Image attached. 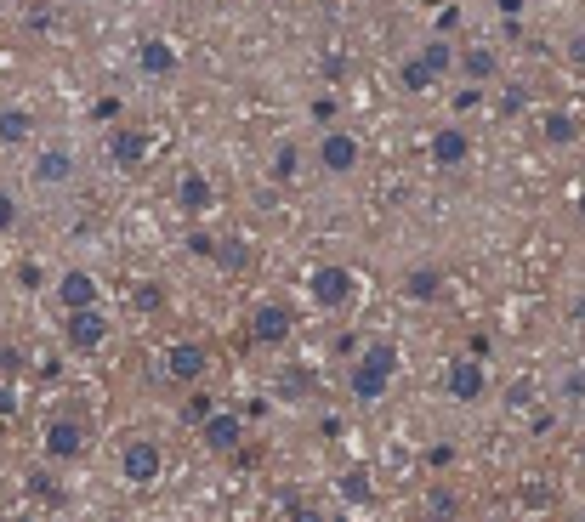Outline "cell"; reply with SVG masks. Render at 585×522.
Masks as SVG:
<instances>
[{"label":"cell","mask_w":585,"mask_h":522,"mask_svg":"<svg viewBox=\"0 0 585 522\" xmlns=\"http://www.w3.org/2000/svg\"><path fill=\"white\" fill-rule=\"evenodd\" d=\"M398 381V347L392 341H370V347L353 352L347 364V398L353 403H381Z\"/></svg>","instance_id":"6da1fadb"},{"label":"cell","mask_w":585,"mask_h":522,"mask_svg":"<svg viewBox=\"0 0 585 522\" xmlns=\"http://www.w3.org/2000/svg\"><path fill=\"white\" fill-rule=\"evenodd\" d=\"M313 154H319L324 176H353L358 165H364V142H358V131H347V125H324Z\"/></svg>","instance_id":"7a4b0ae2"},{"label":"cell","mask_w":585,"mask_h":522,"mask_svg":"<svg viewBox=\"0 0 585 522\" xmlns=\"http://www.w3.org/2000/svg\"><path fill=\"white\" fill-rule=\"evenodd\" d=\"M74 176H80V159H74V148H63V142H46V148H35L29 154V182L46 193L69 188Z\"/></svg>","instance_id":"3957f363"},{"label":"cell","mask_w":585,"mask_h":522,"mask_svg":"<svg viewBox=\"0 0 585 522\" xmlns=\"http://www.w3.org/2000/svg\"><path fill=\"white\" fill-rule=\"evenodd\" d=\"M307 296L319 301V307H330V313H347L358 301L353 267H336V261H330V267H313V273H307Z\"/></svg>","instance_id":"277c9868"},{"label":"cell","mask_w":585,"mask_h":522,"mask_svg":"<svg viewBox=\"0 0 585 522\" xmlns=\"http://www.w3.org/2000/svg\"><path fill=\"white\" fill-rule=\"evenodd\" d=\"M40 454H46L52 466H74V460L86 454V426L74 415H52L46 432H40Z\"/></svg>","instance_id":"5b68a950"},{"label":"cell","mask_w":585,"mask_h":522,"mask_svg":"<svg viewBox=\"0 0 585 522\" xmlns=\"http://www.w3.org/2000/svg\"><path fill=\"white\" fill-rule=\"evenodd\" d=\"M160 471H165V449L154 443V437H131L120 449V477L131 488H148V483H160Z\"/></svg>","instance_id":"8992f818"},{"label":"cell","mask_w":585,"mask_h":522,"mask_svg":"<svg viewBox=\"0 0 585 522\" xmlns=\"http://www.w3.org/2000/svg\"><path fill=\"white\" fill-rule=\"evenodd\" d=\"M245 330H250V341H256V347H284V341L296 335V313H290L284 301H256Z\"/></svg>","instance_id":"52a82bcc"},{"label":"cell","mask_w":585,"mask_h":522,"mask_svg":"<svg viewBox=\"0 0 585 522\" xmlns=\"http://www.w3.org/2000/svg\"><path fill=\"white\" fill-rule=\"evenodd\" d=\"M426 159H432L438 171H461V165H472V131H466V125H438V131L426 137Z\"/></svg>","instance_id":"ba28073f"},{"label":"cell","mask_w":585,"mask_h":522,"mask_svg":"<svg viewBox=\"0 0 585 522\" xmlns=\"http://www.w3.org/2000/svg\"><path fill=\"white\" fill-rule=\"evenodd\" d=\"M444 392H449L455 403H478L483 392H489V364H483V358H472V352H466V358H449Z\"/></svg>","instance_id":"9c48e42d"},{"label":"cell","mask_w":585,"mask_h":522,"mask_svg":"<svg viewBox=\"0 0 585 522\" xmlns=\"http://www.w3.org/2000/svg\"><path fill=\"white\" fill-rule=\"evenodd\" d=\"M108 330H114V324H108L103 307H74V313L63 318V341H69L74 352H97L108 341Z\"/></svg>","instance_id":"30bf717a"},{"label":"cell","mask_w":585,"mask_h":522,"mask_svg":"<svg viewBox=\"0 0 585 522\" xmlns=\"http://www.w3.org/2000/svg\"><path fill=\"white\" fill-rule=\"evenodd\" d=\"M160 364H165V375H171V381L194 386L199 375L211 369V347H205V341H171V347L160 352Z\"/></svg>","instance_id":"8fae6325"},{"label":"cell","mask_w":585,"mask_h":522,"mask_svg":"<svg viewBox=\"0 0 585 522\" xmlns=\"http://www.w3.org/2000/svg\"><path fill=\"white\" fill-rule=\"evenodd\" d=\"M199 437H205V449H211V454L245 449V415H233V409H211V415L199 420Z\"/></svg>","instance_id":"7c38bea8"},{"label":"cell","mask_w":585,"mask_h":522,"mask_svg":"<svg viewBox=\"0 0 585 522\" xmlns=\"http://www.w3.org/2000/svg\"><path fill=\"white\" fill-rule=\"evenodd\" d=\"M137 69L148 74V80H171V74L182 69V52L165 35H142L137 40Z\"/></svg>","instance_id":"4fadbf2b"},{"label":"cell","mask_w":585,"mask_h":522,"mask_svg":"<svg viewBox=\"0 0 585 522\" xmlns=\"http://www.w3.org/2000/svg\"><path fill=\"white\" fill-rule=\"evenodd\" d=\"M57 301H63V313H74V307H103V284L91 279L86 267H69V273H57Z\"/></svg>","instance_id":"5bb4252c"},{"label":"cell","mask_w":585,"mask_h":522,"mask_svg":"<svg viewBox=\"0 0 585 522\" xmlns=\"http://www.w3.org/2000/svg\"><path fill=\"white\" fill-rule=\"evenodd\" d=\"M103 148H108V159H114V165L137 171L142 159H148V148H154V142H148V131H137V125H114V131L103 137Z\"/></svg>","instance_id":"9a60e30c"},{"label":"cell","mask_w":585,"mask_h":522,"mask_svg":"<svg viewBox=\"0 0 585 522\" xmlns=\"http://www.w3.org/2000/svg\"><path fill=\"white\" fill-rule=\"evenodd\" d=\"M455 74H461V86H489L500 74V57L489 46H455Z\"/></svg>","instance_id":"2e32d148"},{"label":"cell","mask_w":585,"mask_h":522,"mask_svg":"<svg viewBox=\"0 0 585 522\" xmlns=\"http://www.w3.org/2000/svg\"><path fill=\"white\" fill-rule=\"evenodd\" d=\"M35 137H40L35 108H23V103H6V108H0V148H29Z\"/></svg>","instance_id":"e0dca14e"},{"label":"cell","mask_w":585,"mask_h":522,"mask_svg":"<svg viewBox=\"0 0 585 522\" xmlns=\"http://www.w3.org/2000/svg\"><path fill=\"white\" fill-rule=\"evenodd\" d=\"M404 296L415 301V307H432V301L444 296V267H438V261H415L404 273Z\"/></svg>","instance_id":"ac0fdd59"},{"label":"cell","mask_w":585,"mask_h":522,"mask_svg":"<svg viewBox=\"0 0 585 522\" xmlns=\"http://www.w3.org/2000/svg\"><path fill=\"white\" fill-rule=\"evenodd\" d=\"M177 205H182V216H211V205H216L211 176L205 171H182L177 176Z\"/></svg>","instance_id":"d6986e66"},{"label":"cell","mask_w":585,"mask_h":522,"mask_svg":"<svg viewBox=\"0 0 585 522\" xmlns=\"http://www.w3.org/2000/svg\"><path fill=\"white\" fill-rule=\"evenodd\" d=\"M398 86H404L409 97H432V91L444 86V80H438V69H432L421 52H409L404 63H398Z\"/></svg>","instance_id":"ffe728a7"},{"label":"cell","mask_w":585,"mask_h":522,"mask_svg":"<svg viewBox=\"0 0 585 522\" xmlns=\"http://www.w3.org/2000/svg\"><path fill=\"white\" fill-rule=\"evenodd\" d=\"M540 137H546L551 148H568V142L580 137V120H574V108H546V114H540Z\"/></svg>","instance_id":"44dd1931"},{"label":"cell","mask_w":585,"mask_h":522,"mask_svg":"<svg viewBox=\"0 0 585 522\" xmlns=\"http://www.w3.org/2000/svg\"><path fill=\"white\" fill-rule=\"evenodd\" d=\"M267 176H273L279 188H290V182L302 176V142H296V137H284L279 148H273V165H267Z\"/></svg>","instance_id":"7402d4cb"},{"label":"cell","mask_w":585,"mask_h":522,"mask_svg":"<svg viewBox=\"0 0 585 522\" xmlns=\"http://www.w3.org/2000/svg\"><path fill=\"white\" fill-rule=\"evenodd\" d=\"M336 494L347 505H375V483H370V466H347L341 471V483H336Z\"/></svg>","instance_id":"603a6c76"},{"label":"cell","mask_w":585,"mask_h":522,"mask_svg":"<svg viewBox=\"0 0 585 522\" xmlns=\"http://www.w3.org/2000/svg\"><path fill=\"white\" fill-rule=\"evenodd\" d=\"M211 261H216V267H228V273H245L250 261H256V250H250V244H239V239H216Z\"/></svg>","instance_id":"cb8c5ba5"},{"label":"cell","mask_w":585,"mask_h":522,"mask_svg":"<svg viewBox=\"0 0 585 522\" xmlns=\"http://www.w3.org/2000/svg\"><path fill=\"white\" fill-rule=\"evenodd\" d=\"M415 52L426 57V63H432V69H438V80H444V74H455V46H449V40H421V46H415Z\"/></svg>","instance_id":"d4e9b609"},{"label":"cell","mask_w":585,"mask_h":522,"mask_svg":"<svg viewBox=\"0 0 585 522\" xmlns=\"http://www.w3.org/2000/svg\"><path fill=\"white\" fill-rule=\"evenodd\" d=\"M523 108H529V86H500V114H506V120H517V114H523Z\"/></svg>","instance_id":"484cf974"},{"label":"cell","mask_w":585,"mask_h":522,"mask_svg":"<svg viewBox=\"0 0 585 522\" xmlns=\"http://www.w3.org/2000/svg\"><path fill=\"white\" fill-rule=\"evenodd\" d=\"M18 290H29V296H35V290H46V267H40L35 256L18 261Z\"/></svg>","instance_id":"4316f807"},{"label":"cell","mask_w":585,"mask_h":522,"mask_svg":"<svg viewBox=\"0 0 585 522\" xmlns=\"http://www.w3.org/2000/svg\"><path fill=\"white\" fill-rule=\"evenodd\" d=\"M426 517L449 522V517H455V494H449V488H432V494H426Z\"/></svg>","instance_id":"83f0119b"},{"label":"cell","mask_w":585,"mask_h":522,"mask_svg":"<svg viewBox=\"0 0 585 522\" xmlns=\"http://www.w3.org/2000/svg\"><path fill=\"white\" fill-rule=\"evenodd\" d=\"M29 494H40L46 505H63V488H57L46 471H29Z\"/></svg>","instance_id":"f1b7e54d"},{"label":"cell","mask_w":585,"mask_h":522,"mask_svg":"<svg viewBox=\"0 0 585 522\" xmlns=\"http://www.w3.org/2000/svg\"><path fill=\"white\" fill-rule=\"evenodd\" d=\"M18 216H23L18 193H12V188H0V233H12V227H18Z\"/></svg>","instance_id":"f546056e"},{"label":"cell","mask_w":585,"mask_h":522,"mask_svg":"<svg viewBox=\"0 0 585 522\" xmlns=\"http://www.w3.org/2000/svg\"><path fill=\"white\" fill-rule=\"evenodd\" d=\"M211 409H216V403H211V398H205V392H194V398L182 403V420H188V426H199V420L211 415Z\"/></svg>","instance_id":"4dcf8cb0"},{"label":"cell","mask_w":585,"mask_h":522,"mask_svg":"<svg viewBox=\"0 0 585 522\" xmlns=\"http://www.w3.org/2000/svg\"><path fill=\"white\" fill-rule=\"evenodd\" d=\"M455 460H461V449H455V443H432V449H426V466L438 471V466H455Z\"/></svg>","instance_id":"1f68e13d"},{"label":"cell","mask_w":585,"mask_h":522,"mask_svg":"<svg viewBox=\"0 0 585 522\" xmlns=\"http://www.w3.org/2000/svg\"><path fill=\"white\" fill-rule=\"evenodd\" d=\"M137 307H142V313H160L165 290H160V284H137Z\"/></svg>","instance_id":"d6a6232c"},{"label":"cell","mask_w":585,"mask_h":522,"mask_svg":"<svg viewBox=\"0 0 585 522\" xmlns=\"http://www.w3.org/2000/svg\"><path fill=\"white\" fill-rule=\"evenodd\" d=\"M449 103H455V114H472V108L483 103V86H461L455 97H449Z\"/></svg>","instance_id":"836d02e7"},{"label":"cell","mask_w":585,"mask_h":522,"mask_svg":"<svg viewBox=\"0 0 585 522\" xmlns=\"http://www.w3.org/2000/svg\"><path fill=\"white\" fill-rule=\"evenodd\" d=\"M284 500H290V522H324V517H319V505L296 500V494H284Z\"/></svg>","instance_id":"e575fe53"},{"label":"cell","mask_w":585,"mask_h":522,"mask_svg":"<svg viewBox=\"0 0 585 522\" xmlns=\"http://www.w3.org/2000/svg\"><path fill=\"white\" fill-rule=\"evenodd\" d=\"M12 415H18V386L0 381V420H12Z\"/></svg>","instance_id":"d590c367"},{"label":"cell","mask_w":585,"mask_h":522,"mask_svg":"<svg viewBox=\"0 0 585 522\" xmlns=\"http://www.w3.org/2000/svg\"><path fill=\"white\" fill-rule=\"evenodd\" d=\"M188 250L211 261V250H216V233H199V227H194V233H188Z\"/></svg>","instance_id":"8d00e7d4"},{"label":"cell","mask_w":585,"mask_h":522,"mask_svg":"<svg viewBox=\"0 0 585 522\" xmlns=\"http://www.w3.org/2000/svg\"><path fill=\"white\" fill-rule=\"evenodd\" d=\"M114 114H120V97H97L91 103V120H114Z\"/></svg>","instance_id":"74e56055"},{"label":"cell","mask_w":585,"mask_h":522,"mask_svg":"<svg viewBox=\"0 0 585 522\" xmlns=\"http://www.w3.org/2000/svg\"><path fill=\"white\" fill-rule=\"evenodd\" d=\"M523 500H529L534 511H546V505H551V488H546V483H534V488H523Z\"/></svg>","instance_id":"f35d334b"},{"label":"cell","mask_w":585,"mask_h":522,"mask_svg":"<svg viewBox=\"0 0 585 522\" xmlns=\"http://www.w3.org/2000/svg\"><path fill=\"white\" fill-rule=\"evenodd\" d=\"M313 120H324V125L336 120V97H319V103H313Z\"/></svg>","instance_id":"ab89813d"},{"label":"cell","mask_w":585,"mask_h":522,"mask_svg":"<svg viewBox=\"0 0 585 522\" xmlns=\"http://www.w3.org/2000/svg\"><path fill=\"white\" fill-rule=\"evenodd\" d=\"M568 63H580V69H585V35L568 40Z\"/></svg>","instance_id":"60d3db41"},{"label":"cell","mask_w":585,"mask_h":522,"mask_svg":"<svg viewBox=\"0 0 585 522\" xmlns=\"http://www.w3.org/2000/svg\"><path fill=\"white\" fill-rule=\"evenodd\" d=\"M500 12H506V18H517V12H523V6H529V0H495Z\"/></svg>","instance_id":"b9f144b4"},{"label":"cell","mask_w":585,"mask_h":522,"mask_svg":"<svg viewBox=\"0 0 585 522\" xmlns=\"http://www.w3.org/2000/svg\"><path fill=\"white\" fill-rule=\"evenodd\" d=\"M574 222H580V227H585V188H580V193H574Z\"/></svg>","instance_id":"7bdbcfd3"},{"label":"cell","mask_w":585,"mask_h":522,"mask_svg":"<svg viewBox=\"0 0 585 522\" xmlns=\"http://www.w3.org/2000/svg\"><path fill=\"white\" fill-rule=\"evenodd\" d=\"M568 313H574V318H580V324H585V296H580V301H574V307H568Z\"/></svg>","instance_id":"ee69618b"},{"label":"cell","mask_w":585,"mask_h":522,"mask_svg":"<svg viewBox=\"0 0 585 522\" xmlns=\"http://www.w3.org/2000/svg\"><path fill=\"white\" fill-rule=\"evenodd\" d=\"M228 6H250V0H228Z\"/></svg>","instance_id":"f6af8a7d"},{"label":"cell","mask_w":585,"mask_h":522,"mask_svg":"<svg viewBox=\"0 0 585 522\" xmlns=\"http://www.w3.org/2000/svg\"><path fill=\"white\" fill-rule=\"evenodd\" d=\"M319 6H336V0H319Z\"/></svg>","instance_id":"bcb514c9"},{"label":"cell","mask_w":585,"mask_h":522,"mask_svg":"<svg viewBox=\"0 0 585 522\" xmlns=\"http://www.w3.org/2000/svg\"><path fill=\"white\" fill-rule=\"evenodd\" d=\"M330 522H347V517H330Z\"/></svg>","instance_id":"7dc6e473"}]
</instances>
